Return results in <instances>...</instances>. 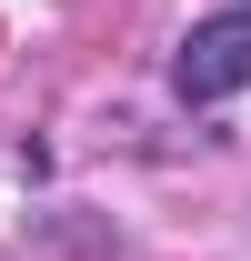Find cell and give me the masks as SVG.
Segmentation results:
<instances>
[{
	"label": "cell",
	"instance_id": "obj_1",
	"mask_svg": "<svg viewBox=\"0 0 251 261\" xmlns=\"http://www.w3.org/2000/svg\"><path fill=\"white\" fill-rule=\"evenodd\" d=\"M171 91H181L191 111H211V100L251 91V10H221V20H201V31L181 40V61H171Z\"/></svg>",
	"mask_w": 251,
	"mask_h": 261
},
{
	"label": "cell",
	"instance_id": "obj_2",
	"mask_svg": "<svg viewBox=\"0 0 251 261\" xmlns=\"http://www.w3.org/2000/svg\"><path fill=\"white\" fill-rule=\"evenodd\" d=\"M241 10H251V0H241Z\"/></svg>",
	"mask_w": 251,
	"mask_h": 261
}]
</instances>
